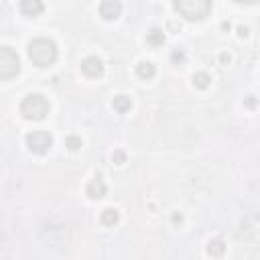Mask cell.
<instances>
[{"mask_svg": "<svg viewBox=\"0 0 260 260\" xmlns=\"http://www.w3.org/2000/svg\"><path fill=\"white\" fill-rule=\"evenodd\" d=\"M26 53L32 65H37V68H49V65L57 61V45L53 39H45V37L32 39L26 47Z\"/></svg>", "mask_w": 260, "mask_h": 260, "instance_id": "cell-1", "label": "cell"}, {"mask_svg": "<svg viewBox=\"0 0 260 260\" xmlns=\"http://www.w3.org/2000/svg\"><path fill=\"white\" fill-rule=\"evenodd\" d=\"M173 8L187 20H204L212 10V2L210 0H177L173 2Z\"/></svg>", "mask_w": 260, "mask_h": 260, "instance_id": "cell-2", "label": "cell"}, {"mask_svg": "<svg viewBox=\"0 0 260 260\" xmlns=\"http://www.w3.org/2000/svg\"><path fill=\"white\" fill-rule=\"evenodd\" d=\"M49 102L47 98L41 96V94H28L22 104H20V114L26 118V120H43L47 114H49Z\"/></svg>", "mask_w": 260, "mask_h": 260, "instance_id": "cell-3", "label": "cell"}, {"mask_svg": "<svg viewBox=\"0 0 260 260\" xmlns=\"http://www.w3.org/2000/svg\"><path fill=\"white\" fill-rule=\"evenodd\" d=\"M20 72V59L10 47H0V80H10Z\"/></svg>", "mask_w": 260, "mask_h": 260, "instance_id": "cell-4", "label": "cell"}, {"mask_svg": "<svg viewBox=\"0 0 260 260\" xmlns=\"http://www.w3.org/2000/svg\"><path fill=\"white\" fill-rule=\"evenodd\" d=\"M26 146L35 154H45L53 146V136L49 132H45V130H35V132L26 134Z\"/></svg>", "mask_w": 260, "mask_h": 260, "instance_id": "cell-5", "label": "cell"}, {"mask_svg": "<svg viewBox=\"0 0 260 260\" xmlns=\"http://www.w3.org/2000/svg\"><path fill=\"white\" fill-rule=\"evenodd\" d=\"M82 72L86 76H90V78H100L104 74V61L100 57H94V55L86 57L82 61Z\"/></svg>", "mask_w": 260, "mask_h": 260, "instance_id": "cell-6", "label": "cell"}, {"mask_svg": "<svg viewBox=\"0 0 260 260\" xmlns=\"http://www.w3.org/2000/svg\"><path fill=\"white\" fill-rule=\"evenodd\" d=\"M106 191H108V187H106V183H104L102 177L92 179V181L88 183V187H86V193H88L90 200H102L104 195H106Z\"/></svg>", "mask_w": 260, "mask_h": 260, "instance_id": "cell-7", "label": "cell"}, {"mask_svg": "<svg viewBox=\"0 0 260 260\" xmlns=\"http://www.w3.org/2000/svg\"><path fill=\"white\" fill-rule=\"evenodd\" d=\"M122 12V4L118 0H104L100 4V14L106 18V20H116Z\"/></svg>", "mask_w": 260, "mask_h": 260, "instance_id": "cell-8", "label": "cell"}, {"mask_svg": "<svg viewBox=\"0 0 260 260\" xmlns=\"http://www.w3.org/2000/svg\"><path fill=\"white\" fill-rule=\"evenodd\" d=\"M43 10H45V6L41 0H22L20 2V12L24 16H39Z\"/></svg>", "mask_w": 260, "mask_h": 260, "instance_id": "cell-9", "label": "cell"}, {"mask_svg": "<svg viewBox=\"0 0 260 260\" xmlns=\"http://www.w3.org/2000/svg\"><path fill=\"white\" fill-rule=\"evenodd\" d=\"M146 43L150 45V47H160V45H165V30L162 28H150L148 32H146Z\"/></svg>", "mask_w": 260, "mask_h": 260, "instance_id": "cell-10", "label": "cell"}, {"mask_svg": "<svg viewBox=\"0 0 260 260\" xmlns=\"http://www.w3.org/2000/svg\"><path fill=\"white\" fill-rule=\"evenodd\" d=\"M154 74H156V70H154V65H152L150 61H140V63L136 65V76H138L140 80H152Z\"/></svg>", "mask_w": 260, "mask_h": 260, "instance_id": "cell-11", "label": "cell"}, {"mask_svg": "<svg viewBox=\"0 0 260 260\" xmlns=\"http://www.w3.org/2000/svg\"><path fill=\"white\" fill-rule=\"evenodd\" d=\"M112 108H114L116 112L124 114V112H128L130 108H132V100H130L128 96L120 94V96H116V98H114V102H112Z\"/></svg>", "mask_w": 260, "mask_h": 260, "instance_id": "cell-12", "label": "cell"}, {"mask_svg": "<svg viewBox=\"0 0 260 260\" xmlns=\"http://www.w3.org/2000/svg\"><path fill=\"white\" fill-rule=\"evenodd\" d=\"M100 222H102L104 226H116V224L120 222V212L114 210V208H106V210L102 212V216H100Z\"/></svg>", "mask_w": 260, "mask_h": 260, "instance_id": "cell-13", "label": "cell"}, {"mask_svg": "<svg viewBox=\"0 0 260 260\" xmlns=\"http://www.w3.org/2000/svg\"><path fill=\"white\" fill-rule=\"evenodd\" d=\"M191 82H193V88H198V90H208L210 84H212V78H210L206 72H198V74H193Z\"/></svg>", "mask_w": 260, "mask_h": 260, "instance_id": "cell-14", "label": "cell"}, {"mask_svg": "<svg viewBox=\"0 0 260 260\" xmlns=\"http://www.w3.org/2000/svg\"><path fill=\"white\" fill-rule=\"evenodd\" d=\"M226 252V244L222 242V240H210V244H208V254H212V256H222Z\"/></svg>", "mask_w": 260, "mask_h": 260, "instance_id": "cell-15", "label": "cell"}, {"mask_svg": "<svg viewBox=\"0 0 260 260\" xmlns=\"http://www.w3.org/2000/svg\"><path fill=\"white\" fill-rule=\"evenodd\" d=\"M65 146H68L70 150H80V148L84 146V142H82V138H80V136L72 134V136L65 138Z\"/></svg>", "mask_w": 260, "mask_h": 260, "instance_id": "cell-16", "label": "cell"}, {"mask_svg": "<svg viewBox=\"0 0 260 260\" xmlns=\"http://www.w3.org/2000/svg\"><path fill=\"white\" fill-rule=\"evenodd\" d=\"M171 61H173L175 65L185 63V53H183V49H175V51L171 53Z\"/></svg>", "mask_w": 260, "mask_h": 260, "instance_id": "cell-17", "label": "cell"}, {"mask_svg": "<svg viewBox=\"0 0 260 260\" xmlns=\"http://www.w3.org/2000/svg\"><path fill=\"white\" fill-rule=\"evenodd\" d=\"M112 160L116 162V165H122V162H126V152L124 150H114L112 152Z\"/></svg>", "mask_w": 260, "mask_h": 260, "instance_id": "cell-18", "label": "cell"}, {"mask_svg": "<svg viewBox=\"0 0 260 260\" xmlns=\"http://www.w3.org/2000/svg\"><path fill=\"white\" fill-rule=\"evenodd\" d=\"M244 106H246L248 110L256 108V98H254V96H246V100H244Z\"/></svg>", "mask_w": 260, "mask_h": 260, "instance_id": "cell-19", "label": "cell"}, {"mask_svg": "<svg viewBox=\"0 0 260 260\" xmlns=\"http://www.w3.org/2000/svg\"><path fill=\"white\" fill-rule=\"evenodd\" d=\"M230 59H232V57L228 55V53H222V55H220V61H222L224 65H228V63H230Z\"/></svg>", "mask_w": 260, "mask_h": 260, "instance_id": "cell-20", "label": "cell"}, {"mask_svg": "<svg viewBox=\"0 0 260 260\" xmlns=\"http://www.w3.org/2000/svg\"><path fill=\"white\" fill-rule=\"evenodd\" d=\"M238 35L240 37H248V28L246 26H238Z\"/></svg>", "mask_w": 260, "mask_h": 260, "instance_id": "cell-21", "label": "cell"}, {"mask_svg": "<svg viewBox=\"0 0 260 260\" xmlns=\"http://www.w3.org/2000/svg\"><path fill=\"white\" fill-rule=\"evenodd\" d=\"M183 222V216L181 214H173V224H181Z\"/></svg>", "mask_w": 260, "mask_h": 260, "instance_id": "cell-22", "label": "cell"}, {"mask_svg": "<svg viewBox=\"0 0 260 260\" xmlns=\"http://www.w3.org/2000/svg\"><path fill=\"white\" fill-rule=\"evenodd\" d=\"M169 28H171V30H179V28H181V24H177L175 20H171V22H169Z\"/></svg>", "mask_w": 260, "mask_h": 260, "instance_id": "cell-23", "label": "cell"}, {"mask_svg": "<svg viewBox=\"0 0 260 260\" xmlns=\"http://www.w3.org/2000/svg\"><path fill=\"white\" fill-rule=\"evenodd\" d=\"M222 28H224V30H230V22L224 20V22H222Z\"/></svg>", "mask_w": 260, "mask_h": 260, "instance_id": "cell-24", "label": "cell"}]
</instances>
